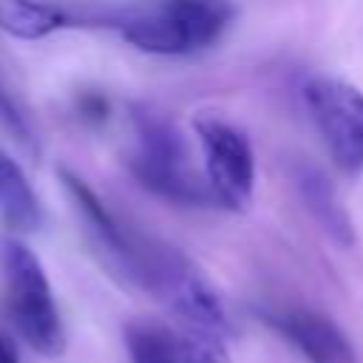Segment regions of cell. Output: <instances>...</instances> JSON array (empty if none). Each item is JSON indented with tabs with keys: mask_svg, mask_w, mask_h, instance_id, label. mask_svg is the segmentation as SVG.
<instances>
[{
	"mask_svg": "<svg viewBox=\"0 0 363 363\" xmlns=\"http://www.w3.org/2000/svg\"><path fill=\"white\" fill-rule=\"evenodd\" d=\"M116 275L153 295L179 323L210 332L221 340L235 335L218 289L179 247L128 230V252Z\"/></svg>",
	"mask_w": 363,
	"mask_h": 363,
	"instance_id": "cell-1",
	"label": "cell"
},
{
	"mask_svg": "<svg viewBox=\"0 0 363 363\" xmlns=\"http://www.w3.org/2000/svg\"><path fill=\"white\" fill-rule=\"evenodd\" d=\"M130 125L136 147L128 170L145 190L182 207H218L207 179L190 167L187 142L170 116L136 102L130 105Z\"/></svg>",
	"mask_w": 363,
	"mask_h": 363,
	"instance_id": "cell-2",
	"label": "cell"
},
{
	"mask_svg": "<svg viewBox=\"0 0 363 363\" xmlns=\"http://www.w3.org/2000/svg\"><path fill=\"white\" fill-rule=\"evenodd\" d=\"M3 306L17 335L43 357L65 352L62 318L40 258L14 235L0 241Z\"/></svg>",
	"mask_w": 363,
	"mask_h": 363,
	"instance_id": "cell-3",
	"label": "cell"
},
{
	"mask_svg": "<svg viewBox=\"0 0 363 363\" xmlns=\"http://www.w3.org/2000/svg\"><path fill=\"white\" fill-rule=\"evenodd\" d=\"M230 0H167L159 9L128 14L119 26L125 43L145 54L176 57L210 48L233 23Z\"/></svg>",
	"mask_w": 363,
	"mask_h": 363,
	"instance_id": "cell-4",
	"label": "cell"
},
{
	"mask_svg": "<svg viewBox=\"0 0 363 363\" xmlns=\"http://www.w3.org/2000/svg\"><path fill=\"white\" fill-rule=\"evenodd\" d=\"M193 130L216 204L230 213H244L255 193V153L247 133L218 113L196 116Z\"/></svg>",
	"mask_w": 363,
	"mask_h": 363,
	"instance_id": "cell-5",
	"label": "cell"
},
{
	"mask_svg": "<svg viewBox=\"0 0 363 363\" xmlns=\"http://www.w3.org/2000/svg\"><path fill=\"white\" fill-rule=\"evenodd\" d=\"M303 105L335 162L346 176L363 170V91L337 77H312Z\"/></svg>",
	"mask_w": 363,
	"mask_h": 363,
	"instance_id": "cell-6",
	"label": "cell"
},
{
	"mask_svg": "<svg viewBox=\"0 0 363 363\" xmlns=\"http://www.w3.org/2000/svg\"><path fill=\"white\" fill-rule=\"evenodd\" d=\"M130 363H233L224 340L159 318H133L122 329Z\"/></svg>",
	"mask_w": 363,
	"mask_h": 363,
	"instance_id": "cell-7",
	"label": "cell"
},
{
	"mask_svg": "<svg viewBox=\"0 0 363 363\" xmlns=\"http://www.w3.org/2000/svg\"><path fill=\"white\" fill-rule=\"evenodd\" d=\"M264 320L281 337H286L309 363H357L352 340L323 312L306 306H284L267 309Z\"/></svg>",
	"mask_w": 363,
	"mask_h": 363,
	"instance_id": "cell-8",
	"label": "cell"
},
{
	"mask_svg": "<svg viewBox=\"0 0 363 363\" xmlns=\"http://www.w3.org/2000/svg\"><path fill=\"white\" fill-rule=\"evenodd\" d=\"M57 173H60V179H62V187L68 190V196H71L77 213L82 216V224H85V230H88V235H91V241H94V247L102 252L105 264H108L113 272H119V267H122V261H125V252H128V227H122V224L111 216V210L96 199V193H94L77 173H71L68 167H60Z\"/></svg>",
	"mask_w": 363,
	"mask_h": 363,
	"instance_id": "cell-9",
	"label": "cell"
},
{
	"mask_svg": "<svg viewBox=\"0 0 363 363\" xmlns=\"http://www.w3.org/2000/svg\"><path fill=\"white\" fill-rule=\"evenodd\" d=\"M292 182H295V190H298L303 207L320 224V230L340 247L354 244L352 218H349L335 184L329 182V176L320 167L309 164V162H298L295 170H292Z\"/></svg>",
	"mask_w": 363,
	"mask_h": 363,
	"instance_id": "cell-10",
	"label": "cell"
},
{
	"mask_svg": "<svg viewBox=\"0 0 363 363\" xmlns=\"http://www.w3.org/2000/svg\"><path fill=\"white\" fill-rule=\"evenodd\" d=\"M0 224L11 235L34 233L43 224V207L40 199L17 164L3 147H0Z\"/></svg>",
	"mask_w": 363,
	"mask_h": 363,
	"instance_id": "cell-11",
	"label": "cell"
},
{
	"mask_svg": "<svg viewBox=\"0 0 363 363\" xmlns=\"http://www.w3.org/2000/svg\"><path fill=\"white\" fill-rule=\"evenodd\" d=\"M71 26V17L45 0H0V28L17 40H43Z\"/></svg>",
	"mask_w": 363,
	"mask_h": 363,
	"instance_id": "cell-12",
	"label": "cell"
},
{
	"mask_svg": "<svg viewBox=\"0 0 363 363\" xmlns=\"http://www.w3.org/2000/svg\"><path fill=\"white\" fill-rule=\"evenodd\" d=\"M0 122L6 125V130L11 133V136H17L23 145H31V130H28V125H26V116L17 111V105L11 102V96L0 88Z\"/></svg>",
	"mask_w": 363,
	"mask_h": 363,
	"instance_id": "cell-13",
	"label": "cell"
},
{
	"mask_svg": "<svg viewBox=\"0 0 363 363\" xmlns=\"http://www.w3.org/2000/svg\"><path fill=\"white\" fill-rule=\"evenodd\" d=\"M77 108H79V116H82L85 122H91V125H99V122L108 119V99H105L102 94H96V91L82 94V96L77 99Z\"/></svg>",
	"mask_w": 363,
	"mask_h": 363,
	"instance_id": "cell-14",
	"label": "cell"
},
{
	"mask_svg": "<svg viewBox=\"0 0 363 363\" xmlns=\"http://www.w3.org/2000/svg\"><path fill=\"white\" fill-rule=\"evenodd\" d=\"M0 363H20V357H17V352H14V346H11V340L0 332Z\"/></svg>",
	"mask_w": 363,
	"mask_h": 363,
	"instance_id": "cell-15",
	"label": "cell"
}]
</instances>
